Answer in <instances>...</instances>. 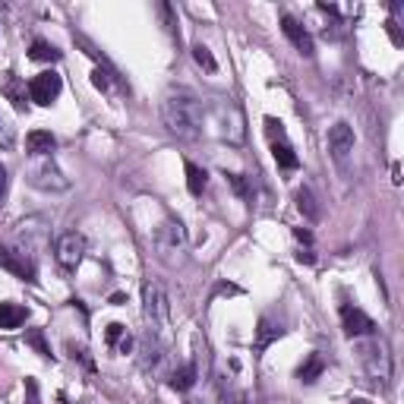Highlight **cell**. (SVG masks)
Wrapping results in <instances>:
<instances>
[{"mask_svg": "<svg viewBox=\"0 0 404 404\" xmlns=\"http://www.w3.org/2000/svg\"><path fill=\"white\" fill-rule=\"evenodd\" d=\"M297 240H303V243H313V234H309V231H300V227H297Z\"/></svg>", "mask_w": 404, "mask_h": 404, "instance_id": "28", "label": "cell"}, {"mask_svg": "<svg viewBox=\"0 0 404 404\" xmlns=\"http://www.w3.org/2000/svg\"><path fill=\"white\" fill-rule=\"evenodd\" d=\"M297 208L303 212V218H307V221L319 218V206H316V196H313V189H309V187L297 189Z\"/></svg>", "mask_w": 404, "mask_h": 404, "instance_id": "19", "label": "cell"}, {"mask_svg": "<svg viewBox=\"0 0 404 404\" xmlns=\"http://www.w3.org/2000/svg\"><path fill=\"white\" fill-rule=\"evenodd\" d=\"M187 404H199V401H187Z\"/></svg>", "mask_w": 404, "mask_h": 404, "instance_id": "29", "label": "cell"}, {"mask_svg": "<svg viewBox=\"0 0 404 404\" xmlns=\"http://www.w3.org/2000/svg\"><path fill=\"white\" fill-rule=\"evenodd\" d=\"M271 155H275L278 168H284V170H297V168H300V158H297L294 145L288 142V136L271 139Z\"/></svg>", "mask_w": 404, "mask_h": 404, "instance_id": "12", "label": "cell"}, {"mask_svg": "<svg viewBox=\"0 0 404 404\" xmlns=\"http://www.w3.org/2000/svg\"><path fill=\"white\" fill-rule=\"evenodd\" d=\"M60 88H63L60 76H57L54 69H44V73H38L35 79L29 82V98L35 101V105L48 107V105H54V101H57V95H60Z\"/></svg>", "mask_w": 404, "mask_h": 404, "instance_id": "6", "label": "cell"}, {"mask_svg": "<svg viewBox=\"0 0 404 404\" xmlns=\"http://www.w3.org/2000/svg\"><path fill=\"white\" fill-rule=\"evenodd\" d=\"M29 57L32 60H38V63H54V60H60V50L54 48V44H48V41H32V50H29Z\"/></svg>", "mask_w": 404, "mask_h": 404, "instance_id": "22", "label": "cell"}, {"mask_svg": "<svg viewBox=\"0 0 404 404\" xmlns=\"http://www.w3.org/2000/svg\"><path fill=\"white\" fill-rule=\"evenodd\" d=\"M54 256L67 271L79 269V262L86 259V237L76 231L60 234V237H57V246H54Z\"/></svg>", "mask_w": 404, "mask_h": 404, "instance_id": "5", "label": "cell"}, {"mask_svg": "<svg viewBox=\"0 0 404 404\" xmlns=\"http://www.w3.org/2000/svg\"><path fill=\"white\" fill-rule=\"evenodd\" d=\"M360 351V363H363L366 376L372 379V382L385 385L391 379V354H389V344H385V338H376V335H370L366 341H360L357 344Z\"/></svg>", "mask_w": 404, "mask_h": 404, "instance_id": "3", "label": "cell"}, {"mask_svg": "<svg viewBox=\"0 0 404 404\" xmlns=\"http://www.w3.org/2000/svg\"><path fill=\"white\" fill-rule=\"evenodd\" d=\"M92 86H95V88H101V92H107V88H111V73L98 67V69L92 73Z\"/></svg>", "mask_w": 404, "mask_h": 404, "instance_id": "26", "label": "cell"}, {"mask_svg": "<svg viewBox=\"0 0 404 404\" xmlns=\"http://www.w3.org/2000/svg\"><path fill=\"white\" fill-rule=\"evenodd\" d=\"M341 325H344V332L351 338H370V335H376V322L357 307H341Z\"/></svg>", "mask_w": 404, "mask_h": 404, "instance_id": "7", "label": "cell"}, {"mask_svg": "<svg viewBox=\"0 0 404 404\" xmlns=\"http://www.w3.org/2000/svg\"><path fill=\"white\" fill-rule=\"evenodd\" d=\"M328 152H332V158L338 164H344L347 158H351L354 152V130L341 120V123H335L332 130H328Z\"/></svg>", "mask_w": 404, "mask_h": 404, "instance_id": "8", "label": "cell"}, {"mask_svg": "<svg viewBox=\"0 0 404 404\" xmlns=\"http://www.w3.org/2000/svg\"><path fill=\"white\" fill-rule=\"evenodd\" d=\"M105 341H107V347H111L114 354H130L133 351V335L126 332V325H120V322H111V325H107Z\"/></svg>", "mask_w": 404, "mask_h": 404, "instance_id": "14", "label": "cell"}, {"mask_svg": "<svg viewBox=\"0 0 404 404\" xmlns=\"http://www.w3.org/2000/svg\"><path fill=\"white\" fill-rule=\"evenodd\" d=\"M142 316L152 338H164L170 328V300L161 281H145L142 288Z\"/></svg>", "mask_w": 404, "mask_h": 404, "instance_id": "2", "label": "cell"}, {"mask_svg": "<svg viewBox=\"0 0 404 404\" xmlns=\"http://www.w3.org/2000/svg\"><path fill=\"white\" fill-rule=\"evenodd\" d=\"M25 322V309L19 303H0V328H19Z\"/></svg>", "mask_w": 404, "mask_h": 404, "instance_id": "18", "label": "cell"}, {"mask_svg": "<svg viewBox=\"0 0 404 404\" xmlns=\"http://www.w3.org/2000/svg\"><path fill=\"white\" fill-rule=\"evenodd\" d=\"M155 246L164 259H174L187 250V227L180 218H164V224L155 231Z\"/></svg>", "mask_w": 404, "mask_h": 404, "instance_id": "4", "label": "cell"}, {"mask_svg": "<svg viewBox=\"0 0 404 404\" xmlns=\"http://www.w3.org/2000/svg\"><path fill=\"white\" fill-rule=\"evenodd\" d=\"M32 183H35V187H41V189H67L69 187V180L50 161L32 170Z\"/></svg>", "mask_w": 404, "mask_h": 404, "instance_id": "11", "label": "cell"}, {"mask_svg": "<svg viewBox=\"0 0 404 404\" xmlns=\"http://www.w3.org/2000/svg\"><path fill=\"white\" fill-rule=\"evenodd\" d=\"M281 32H284V38H288V41L294 44L303 57H313V38H309V32L303 29L294 16H288V13L281 16Z\"/></svg>", "mask_w": 404, "mask_h": 404, "instance_id": "10", "label": "cell"}, {"mask_svg": "<svg viewBox=\"0 0 404 404\" xmlns=\"http://www.w3.org/2000/svg\"><path fill=\"white\" fill-rule=\"evenodd\" d=\"M284 335V328L278 325V322H271V316H262V319H259V328H256V354H262L265 347L271 344V341H278Z\"/></svg>", "mask_w": 404, "mask_h": 404, "instance_id": "15", "label": "cell"}, {"mask_svg": "<svg viewBox=\"0 0 404 404\" xmlns=\"http://www.w3.org/2000/svg\"><path fill=\"white\" fill-rule=\"evenodd\" d=\"M6 187H10V177H6V168L0 164V202H4V196H6Z\"/></svg>", "mask_w": 404, "mask_h": 404, "instance_id": "27", "label": "cell"}, {"mask_svg": "<svg viewBox=\"0 0 404 404\" xmlns=\"http://www.w3.org/2000/svg\"><path fill=\"white\" fill-rule=\"evenodd\" d=\"M4 92H6V98L13 101V107H16V111H25V86H22V82H19L13 73L6 76Z\"/></svg>", "mask_w": 404, "mask_h": 404, "instance_id": "21", "label": "cell"}, {"mask_svg": "<svg viewBox=\"0 0 404 404\" xmlns=\"http://www.w3.org/2000/svg\"><path fill=\"white\" fill-rule=\"evenodd\" d=\"M322 370H325V363H322V357H319V354H309V360L300 366V370H297V379L309 385V382H316V379L322 376Z\"/></svg>", "mask_w": 404, "mask_h": 404, "instance_id": "20", "label": "cell"}, {"mask_svg": "<svg viewBox=\"0 0 404 404\" xmlns=\"http://www.w3.org/2000/svg\"><path fill=\"white\" fill-rule=\"evenodd\" d=\"M161 117H164V126H168L177 139L196 142V139L202 136V105L187 88H174V92L164 95Z\"/></svg>", "mask_w": 404, "mask_h": 404, "instance_id": "1", "label": "cell"}, {"mask_svg": "<svg viewBox=\"0 0 404 404\" xmlns=\"http://www.w3.org/2000/svg\"><path fill=\"white\" fill-rule=\"evenodd\" d=\"M196 385V363H183L180 370L170 372V389L177 391H189Z\"/></svg>", "mask_w": 404, "mask_h": 404, "instance_id": "17", "label": "cell"}, {"mask_svg": "<svg viewBox=\"0 0 404 404\" xmlns=\"http://www.w3.org/2000/svg\"><path fill=\"white\" fill-rule=\"evenodd\" d=\"M0 269H6L10 275L22 278V281H35V265L25 259V252H16L10 246H0Z\"/></svg>", "mask_w": 404, "mask_h": 404, "instance_id": "9", "label": "cell"}, {"mask_svg": "<svg viewBox=\"0 0 404 404\" xmlns=\"http://www.w3.org/2000/svg\"><path fill=\"white\" fill-rule=\"evenodd\" d=\"M25 341H29V344L35 347V351L41 354V357H48V354H50V347H48V341H44L41 328H29V332H25Z\"/></svg>", "mask_w": 404, "mask_h": 404, "instance_id": "24", "label": "cell"}, {"mask_svg": "<svg viewBox=\"0 0 404 404\" xmlns=\"http://www.w3.org/2000/svg\"><path fill=\"white\" fill-rule=\"evenodd\" d=\"M25 149H29V155H50V152L57 149V139H54V133H48V130H32L29 136H25Z\"/></svg>", "mask_w": 404, "mask_h": 404, "instance_id": "13", "label": "cell"}, {"mask_svg": "<svg viewBox=\"0 0 404 404\" xmlns=\"http://www.w3.org/2000/svg\"><path fill=\"white\" fill-rule=\"evenodd\" d=\"M193 60L199 63L206 73H215V69H218V60L212 57V50H208L206 44H193Z\"/></svg>", "mask_w": 404, "mask_h": 404, "instance_id": "23", "label": "cell"}, {"mask_svg": "<svg viewBox=\"0 0 404 404\" xmlns=\"http://www.w3.org/2000/svg\"><path fill=\"white\" fill-rule=\"evenodd\" d=\"M227 180H231V187H234V193L240 196V199H246L250 202L252 199V193H250V187H246V180L240 174H227Z\"/></svg>", "mask_w": 404, "mask_h": 404, "instance_id": "25", "label": "cell"}, {"mask_svg": "<svg viewBox=\"0 0 404 404\" xmlns=\"http://www.w3.org/2000/svg\"><path fill=\"white\" fill-rule=\"evenodd\" d=\"M187 187H189V193H193V196H202V193H206V187H208L206 168H199L196 161H187Z\"/></svg>", "mask_w": 404, "mask_h": 404, "instance_id": "16", "label": "cell"}]
</instances>
